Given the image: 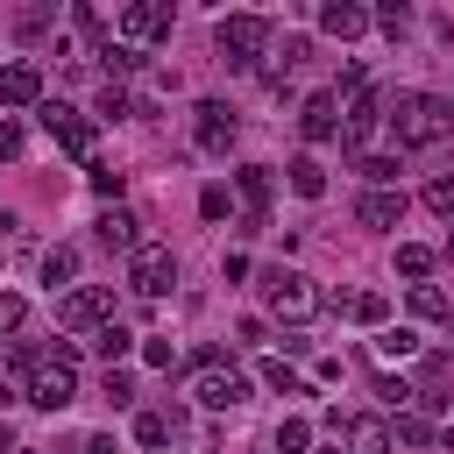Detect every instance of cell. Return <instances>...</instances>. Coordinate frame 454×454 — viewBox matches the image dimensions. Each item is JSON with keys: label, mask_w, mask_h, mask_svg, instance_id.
Segmentation results:
<instances>
[{"label": "cell", "mask_w": 454, "mask_h": 454, "mask_svg": "<svg viewBox=\"0 0 454 454\" xmlns=\"http://www.w3.org/2000/svg\"><path fill=\"white\" fill-rule=\"evenodd\" d=\"M390 121H397V142L426 149V142H447V135H454V99H440V92H404V99L390 106Z\"/></svg>", "instance_id": "cell-1"}, {"label": "cell", "mask_w": 454, "mask_h": 454, "mask_svg": "<svg viewBox=\"0 0 454 454\" xmlns=\"http://www.w3.org/2000/svg\"><path fill=\"white\" fill-rule=\"evenodd\" d=\"M71 397H78V348L64 340V348L43 355V369L28 376V404H35V411H64Z\"/></svg>", "instance_id": "cell-2"}, {"label": "cell", "mask_w": 454, "mask_h": 454, "mask_svg": "<svg viewBox=\"0 0 454 454\" xmlns=\"http://www.w3.org/2000/svg\"><path fill=\"white\" fill-rule=\"evenodd\" d=\"M262 298H270V312L284 319V326H305L326 298L312 291V277H298V270H262Z\"/></svg>", "instance_id": "cell-3"}, {"label": "cell", "mask_w": 454, "mask_h": 454, "mask_svg": "<svg viewBox=\"0 0 454 454\" xmlns=\"http://www.w3.org/2000/svg\"><path fill=\"white\" fill-rule=\"evenodd\" d=\"M114 319V291L106 284H71L64 298H57V326L64 333H99Z\"/></svg>", "instance_id": "cell-4"}, {"label": "cell", "mask_w": 454, "mask_h": 454, "mask_svg": "<svg viewBox=\"0 0 454 454\" xmlns=\"http://www.w3.org/2000/svg\"><path fill=\"white\" fill-rule=\"evenodd\" d=\"M213 43H220V57H227V64H241V71H248V64L270 50V21H262V14H227V21L213 28Z\"/></svg>", "instance_id": "cell-5"}, {"label": "cell", "mask_w": 454, "mask_h": 454, "mask_svg": "<svg viewBox=\"0 0 454 454\" xmlns=\"http://www.w3.org/2000/svg\"><path fill=\"white\" fill-rule=\"evenodd\" d=\"M170 284H177V255H170L163 241H142V248L128 255V291H135V298H163Z\"/></svg>", "instance_id": "cell-6"}, {"label": "cell", "mask_w": 454, "mask_h": 454, "mask_svg": "<svg viewBox=\"0 0 454 454\" xmlns=\"http://www.w3.org/2000/svg\"><path fill=\"white\" fill-rule=\"evenodd\" d=\"M43 128H50V142H57V149H71V156H85V163H92V121H85L78 106L43 99Z\"/></svg>", "instance_id": "cell-7"}, {"label": "cell", "mask_w": 454, "mask_h": 454, "mask_svg": "<svg viewBox=\"0 0 454 454\" xmlns=\"http://www.w3.org/2000/svg\"><path fill=\"white\" fill-rule=\"evenodd\" d=\"M192 397H199L206 411H234V404H248V376H241V369H227V362H213V369H199Z\"/></svg>", "instance_id": "cell-8"}, {"label": "cell", "mask_w": 454, "mask_h": 454, "mask_svg": "<svg viewBox=\"0 0 454 454\" xmlns=\"http://www.w3.org/2000/svg\"><path fill=\"white\" fill-rule=\"evenodd\" d=\"M333 433L348 440V454H390V426H383L376 411H355V419L333 411Z\"/></svg>", "instance_id": "cell-9"}, {"label": "cell", "mask_w": 454, "mask_h": 454, "mask_svg": "<svg viewBox=\"0 0 454 454\" xmlns=\"http://www.w3.org/2000/svg\"><path fill=\"white\" fill-rule=\"evenodd\" d=\"M121 35H128V43H156V35H170V7H163V0H135V7H121Z\"/></svg>", "instance_id": "cell-10"}, {"label": "cell", "mask_w": 454, "mask_h": 454, "mask_svg": "<svg viewBox=\"0 0 454 454\" xmlns=\"http://www.w3.org/2000/svg\"><path fill=\"white\" fill-rule=\"evenodd\" d=\"M298 128H305V142H340V92H312Z\"/></svg>", "instance_id": "cell-11"}, {"label": "cell", "mask_w": 454, "mask_h": 454, "mask_svg": "<svg viewBox=\"0 0 454 454\" xmlns=\"http://www.w3.org/2000/svg\"><path fill=\"white\" fill-rule=\"evenodd\" d=\"M376 121H383V92H355L348 99V121H340V149H362L376 135Z\"/></svg>", "instance_id": "cell-12"}, {"label": "cell", "mask_w": 454, "mask_h": 454, "mask_svg": "<svg viewBox=\"0 0 454 454\" xmlns=\"http://www.w3.org/2000/svg\"><path fill=\"white\" fill-rule=\"evenodd\" d=\"M234 184H241V206H248V227H262V220H270V199H277V177H270L262 163H241V170H234Z\"/></svg>", "instance_id": "cell-13"}, {"label": "cell", "mask_w": 454, "mask_h": 454, "mask_svg": "<svg viewBox=\"0 0 454 454\" xmlns=\"http://www.w3.org/2000/svg\"><path fill=\"white\" fill-rule=\"evenodd\" d=\"M0 106H43V71L35 64H7L0 71Z\"/></svg>", "instance_id": "cell-14"}, {"label": "cell", "mask_w": 454, "mask_h": 454, "mask_svg": "<svg viewBox=\"0 0 454 454\" xmlns=\"http://www.w3.org/2000/svg\"><path fill=\"white\" fill-rule=\"evenodd\" d=\"M192 114H199V121H192V135H199V149H227V142H234V114H227L220 99H199Z\"/></svg>", "instance_id": "cell-15"}, {"label": "cell", "mask_w": 454, "mask_h": 454, "mask_svg": "<svg viewBox=\"0 0 454 454\" xmlns=\"http://www.w3.org/2000/svg\"><path fill=\"white\" fill-rule=\"evenodd\" d=\"M355 220L376 227V234L397 227V220H404V192H397V184H390V192H362V199H355Z\"/></svg>", "instance_id": "cell-16"}, {"label": "cell", "mask_w": 454, "mask_h": 454, "mask_svg": "<svg viewBox=\"0 0 454 454\" xmlns=\"http://www.w3.org/2000/svg\"><path fill=\"white\" fill-rule=\"evenodd\" d=\"M135 227H142V220H135L128 206H106V213H99V241H106V248H121V255H135V248H142V234H135Z\"/></svg>", "instance_id": "cell-17"}, {"label": "cell", "mask_w": 454, "mask_h": 454, "mask_svg": "<svg viewBox=\"0 0 454 454\" xmlns=\"http://www.w3.org/2000/svg\"><path fill=\"white\" fill-rule=\"evenodd\" d=\"M319 28H326V35H340V43H355V35L369 28V14H362L355 0H326V7H319Z\"/></svg>", "instance_id": "cell-18"}, {"label": "cell", "mask_w": 454, "mask_h": 454, "mask_svg": "<svg viewBox=\"0 0 454 454\" xmlns=\"http://www.w3.org/2000/svg\"><path fill=\"white\" fill-rule=\"evenodd\" d=\"M128 348H135V333H128V326H121V319H106V326H99V333H92V355H99V362H106V369H114V362H121V355H128Z\"/></svg>", "instance_id": "cell-19"}, {"label": "cell", "mask_w": 454, "mask_h": 454, "mask_svg": "<svg viewBox=\"0 0 454 454\" xmlns=\"http://www.w3.org/2000/svg\"><path fill=\"white\" fill-rule=\"evenodd\" d=\"M369 348H376L383 362H404V355H419V333H411V326H383Z\"/></svg>", "instance_id": "cell-20"}, {"label": "cell", "mask_w": 454, "mask_h": 454, "mask_svg": "<svg viewBox=\"0 0 454 454\" xmlns=\"http://www.w3.org/2000/svg\"><path fill=\"white\" fill-rule=\"evenodd\" d=\"M291 192H298V199H319V192H326V170H319V156H298V163H291Z\"/></svg>", "instance_id": "cell-21"}, {"label": "cell", "mask_w": 454, "mask_h": 454, "mask_svg": "<svg viewBox=\"0 0 454 454\" xmlns=\"http://www.w3.org/2000/svg\"><path fill=\"white\" fill-rule=\"evenodd\" d=\"M348 312H355L362 326H383V319H390V298H383V291H348Z\"/></svg>", "instance_id": "cell-22"}, {"label": "cell", "mask_w": 454, "mask_h": 454, "mask_svg": "<svg viewBox=\"0 0 454 454\" xmlns=\"http://www.w3.org/2000/svg\"><path fill=\"white\" fill-rule=\"evenodd\" d=\"M170 433H177L170 411H142V419H135V440H142V447H170Z\"/></svg>", "instance_id": "cell-23"}, {"label": "cell", "mask_w": 454, "mask_h": 454, "mask_svg": "<svg viewBox=\"0 0 454 454\" xmlns=\"http://www.w3.org/2000/svg\"><path fill=\"white\" fill-rule=\"evenodd\" d=\"M397 277H433V248H419V241H397Z\"/></svg>", "instance_id": "cell-24"}, {"label": "cell", "mask_w": 454, "mask_h": 454, "mask_svg": "<svg viewBox=\"0 0 454 454\" xmlns=\"http://www.w3.org/2000/svg\"><path fill=\"white\" fill-rule=\"evenodd\" d=\"M71 277H78V255H71V248H50V255H43V284H50V291H64Z\"/></svg>", "instance_id": "cell-25"}, {"label": "cell", "mask_w": 454, "mask_h": 454, "mask_svg": "<svg viewBox=\"0 0 454 454\" xmlns=\"http://www.w3.org/2000/svg\"><path fill=\"white\" fill-rule=\"evenodd\" d=\"M262 383H270V390H284V397H298V390H305V383H298V369H291L284 355H270V362H262Z\"/></svg>", "instance_id": "cell-26"}, {"label": "cell", "mask_w": 454, "mask_h": 454, "mask_svg": "<svg viewBox=\"0 0 454 454\" xmlns=\"http://www.w3.org/2000/svg\"><path fill=\"white\" fill-rule=\"evenodd\" d=\"M419 199H426V213H440V220L454 227V177H433V184H426Z\"/></svg>", "instance_id": "cell-27"}, {"label": "cell", "mask_w": 454, "mask_h": 454, "mask_svg": "<svg viewBox=\"0 0 454 454\" xmlns=\"http://www.w3.org/2000/svg\"><path fill=\"white\" fill-rule=\"evenodd\" d=\"M411 312H419V319H447V291H433V284H411Z\"/></svg>", "instance_id": "cell-28"}, {"label": "cell", "mask_w": 454, "mask_h": 454, "mask_svg": "<svg viewBox=\"0 0 454 454\" xmlns=\"http://www.w3.org/2000/svg\"><path fill=\"white\" fill-rule=\"evenodd\" d=\"M397 440H404V447H426V440H433V419H426V411H397Z\"/></svg>", "instance_id": "cell-29"}, {"label": "cell", "mask_w": 454, "mask_h": 454, "mask_svg": "<svg viewBox=\"0 0 454 454\" xmlns=\"http://www.w3.org/2000/svg\"><path fill=\"white\" fill-rule=\"evenodd\" d=\"M305 447H312V426L305 419H284L277 426V454H305Z\"/></svg>", "instance_id": "cell-30"}, {"label": "cell", "mask_w": 454, "mask_h": 454, "mask_svg": "<svg viewBox=\"0 0 454 454\" xmlns=\"http://www.w3.org/2000/svg\"><path fill=\"white\" fill-rule=\"evenodd\" d=\"M369 21H376V28H390V35H404V28H411V7H404V0H383Z\"/></svg>", "instance_id": "cell-31"}, {"label": "cell", "mask_w": 454, "mask_h": 454, "mask_svg": "<svg viewBox=\"0 0 454 454\" xmlns=\"http://www.w3.org/2000/svg\"><path fill=\"white\" fill-rule=\"evenodd\" d=\"M362 177H369V192H390V177H397V156H362Z\"/></svg>", "instance_id": "cell-32"}, {"label": "cell", "mask_w": 454, "mask_h": 454, "mask_svg": "<svg viewBox=\"0 0 454 454\" xmlns=\"http://www.w3.org/2000/svg\"><path fill=\"white\" fill-rule=\"evenodd\" d=\"M99 57H106V71H114V78H121V71H135V64H142V50H135V43H106V50H99Z\"/></svg>", "instance_id": "cell-33"}, {"label": "cell", "mask_w": 454, "mask_h": 454, "mask_svg": "<svg viewBox=\"0 0 454 454\" xmlns=\"http://www.w3.org/2000/svg\"><path fill=\"white\" fill-rule=\"evenodd\" d=\"M128 114H135V99H128L121 85H106V92H99V121H128Z\"/></svg>", "instance_id": "cell-34"}, {"label": "cell", "mask_w": 454, "mask_h": 454, "mask_svg": "<svg viewBox=\"0 0 454 454\" xmlns=\"http://www.w3.org/2000/svg\"><path fill=\"white\" fill-rule=\"evenodd\" d=\"M21 319H28V298L0 291V333H21Z\"/></svg>", "instance_id": "cell-35"}, {"label": "cell", "mask_w": 454, "mask_h": 454, "mask_svg": "<svg viewBox=\"0 0 454 454\" xmlns=\"http://www.w3.org/2000/svg\"><path fill=\"white\" fill-rule=\"evenodd\" d=\"M85 177H92V192H99V199H114V192H121V170H114V163H85Z\"/></svg>", "instance_id": "cell-36"}, {"label": "cell", "mask_w": 454, "mask_h": 454, "mask_svg": "<svg viewBox=\"0 0 454 454\" xmlns=\"http://www.w3.org/2000/svg\"><path fill=\"white\" fill-rule=\"evenodd\" d=\"M142 362H149V369H170V362H177V348H170L163 333H149V340H142Z\"/></svg>", "instance_id": "cell-37"}, {"label": "cell", "mask_w": 454, "mask_h": 454, "mask_svg": "<svg viewBox=\"0 0 454 454\" xmlns=\"http://www.w3.org/2000/svg\"><path fill=\"white\" fill-rule=\"evenodd\" d=\"M199 213H206V220H227V184H206V192H199Z\"/></svg>", "instance_id": "cell-38"}, {"label": "cell", "mask_w": 454, "mask_h": 454, "mask_svg": "<svg viewBox=\"0 0 454 454\" xmlns=\"http://www.w3.org/2000/svg\"><path fill=\"white\" fill-rule=\"evenodd\" d=\"M106 397H114V404H135V383H128V369H106Z\"/></svg>", "instance_id": "cell-39"}, {"label": "cell", "mask_w": 454, "mask_h": 454, "mask_svg": "<svg viewBox=\"0 0 454 454\" xmlns=\"http://www.w3.org/2000/svg\"><path fill=\"white\" fill-rule=\"evenodd\" d=\"M376 397H390V404H404V397H411V383H404V376H383V383H376Z\"/></svg>", "instance_id": "cell-40"}, {"label": "cell", "mask_w": 454, "mask_h": 454, "mask_svg": "<svg viewBox=\"0 0 454 454\" xmlns=\"http://www.w3.org/2000/svg\"><path fill=\"white\" fill-rule=\"evenodd\" d=\"M0 156H21V128L14 121H0Z\"/></svg>", "instance_id": "cell-41"}, {"label": "cell", "mask_w": 454, "mask_h": 454, "mask_svg": "<svg viewBox=\"0 0 454 454\" xmlns=\"http://www.w3.org/2000/svg\"><path fill=\"white\" fill-rule=\"evenodd\" d=\"M14 397H21V390H14V376H7V369H0V411H7V404H14Z\"/></svg>", "instance_id": "cell-42"}, {"label": "cell", "mask_w": 454, "mask_h": 454, "mask_svg": "<svg viewBox=\"0 0 454 454\" xmlns=\"http://www.w3.org/2000/svg\"><path fill=\"white\" fill-rule=\"evenodd\" d=\"M78 454H114V440H106V433H92V440H85Z\"/></svg>", "instance_id": "cell-43"}, {"label": "cell", "mask_w": 454, "mask_h": 454, "mask_svg": "<svg viewBox=\"0 0 454 454\" xmlns=\"http://www.w3.org/2000/svg\"><path fill=\"white\" fill-rule=\"evenodd\" d=\"M0 454H7V419H0Z\"/></svg>", "instance_id": "cell-44"}, {"label": "cell", "mask_w": 454, "mask_h": 454, "mask_svg": "<svg viewBox=\"0 0 454 454\" xmlns=\"http://www.w3.org/2000/svg\"><path fill=\"white\" fill-rule=\"evenodd\" d=\"M447 454H454V426H447Z\"/></svg>", "instance_id": "cell-45"}, {"label": "cell", "mask_w": 454, "mask_h": 454, "mask_svg": "<svg viewBox=\"0 0 454 454\" xmlns=\"http://www.w3.org/2000/svg\"><path fill=\"white\" fill-rule=\"evenodd\" d=\"M21 454H28V447H21Z\"/></svg>", "instance_id": "cell-46"}, {"label": "cell", "mask_w": 454, "mask_h": 454, "mask_svg": "<svg viewBox=\"0 0 454 454\" xmlns=\"http://www.w3.org/2000/svg\"><path fill=\"white\" fill-rule=\"evenodd\" d=\"M333 454H340V447H333Z\"/></svg>", "instance_id": "cell-47"}]
</instances>
